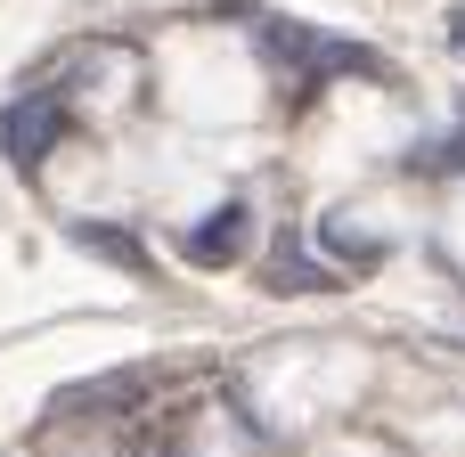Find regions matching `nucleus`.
I'll use <instances>...</instances> for the list:
<instances>
[{"label": "nucleus", "instance_id": "f257e3e1", "mask_svg": "<svg viewBox=\"0 0 465 457\" xmlns=\"http://www.w3.org/2000/svg\"><path fill=\"white\" fill-rule=\"evenodd\" d=\"M65 131H74V98L65 90H25V98L0 106V155L8 164H41Z\"/></svg>", "mask_w": 465, "mask_h": 457}, {"label": "nucleus", "instance_id": "f03ea898", "mask_svg": "<svg viewBox=\"0 0 465 457\" xmlns=\"http://www.w3.org/2000/svg\"><path fill=\"white\" fill-rule=\"evenodd\" d=\"M245 229H253V213H245V196H229L213 221H196L188 229V262H204V270H221V262H237V245H245Z\"/></svg>", "mask_w": 465, "mask_h": 457}, {"label": "nucleus", "instance_id": "7ed1b4c3", "mask_svg": "<svg viewBox=\"0 0 465 457\" xmlns=\"http://www.w3.org/2000/svg\"><path fill=\"white\" fill-rule=\"evenodd\" d=\"M262 278H270V294H311V286H327V270L311 262V245H302V237H278Z\"/></svg>", "mask_w": 465, "mask_h": 457}, {"label": "nucleus", "instance_id": "20e7f679", "mask_svg": "<svg viewBox=\"0 0 465 457\" xmlns=\"http://www.w3.org/2000/svg\"><path fill=\"white\" fill-rule=\"evenodd\" d=\"M74 237H82V245H98V253H114L123 270H139V237H123V229H98V221H74Z\"/></svg>", "mask_w": 465, "mask_h": 457}, {"label": "nucleus", "instance_id": "39448f33", "mask_svg": "<svg viewBox=\"0 0 465 457\" xmlns=\"http://www.w3.org/2000/svg\"><path fill=\"white\" fill-rule=\"evenodd\" d=\"M450 33H458V41H465V16H450Z\"/></svg>", "mask_w": 465, "mask_h": 457}]
</instances>
